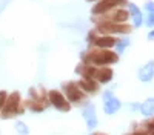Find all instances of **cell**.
<instances>
[{
  "mask_svg": "<svg viewBox=\"0 0 154 135\" xmlns=\"http://www.w3.org/2000/svg\"><path fill=\"white\" fill-rule=\"evenodd\" d=\"M93 135H105V134H93Z\"/></svg>",
  "mask_w": 154,
  "mask_h": 135,
  "instance_id": "28",
  "label": "cell"
},
{
  "mask_svg": "<svg viewBox=\"0 0 154 135\" xmlns=\"http://www.w3.org/2000/svg\"><path fill=\"white\" fill-rule=\"evenodd\" d=\"M148 135H154V129H152L151 132H148Z\"/></svg>",
  "mask_w": 154,
  "mask_h": 135,
  "instance_id": "26",
  "label": "cell"
},
{
  "mask_svg": "<svg viewBox=\"0 0 154 135\" xmlns=\"http://www.w3.org/2000/svg\"><path fill=\"white\" fill-rule=\"evenodd\" d=\"M119 61V54L111 49H100V48H91L89 51L82 54V63L93 65L96 68L109 66Z\"/></svg>",
  "mask_w": 154,
  "mask_h": 135,
  "instance_id": "1",
  "label": "cell"
},
{
  "mask_svg": "<svg viewBox=\"0 0 154 135\" xmlns=\"http://www.w3.org/2000/svg\"><path fill=\"white\" fill-rule=\"evenodd\" d=\"M126 3H128V0H97L91 8V14H93V17L103 16L116 8H122Z\"/></svg>",
  "mask_w": 154,
  "mask_h": 135,
  "instance_id": "5",
  "label": "cell"
},
{
  "mask_svg": "<svg viewBox=\"0 0 154 135\" xmlns=\"http://www.w3.org/2000/svg\"><path fill=\"white\" fill-rule=\"evenodd\" d=\"M48 101L51 106L56 107L57 110H60V112H69L71 110V103L66 100L65 94L62 91H57V89L48 91Z\"/></svg>",
  "mask_w": 154,
  "mask_h": 135,
  "instance_id": "6",
  "label": "cell"
},
{
  "mask_svg": "<svg viewBox=\"0 0 154 135\" xmlns=\"http://www.w3.org/2000/svg\"><path fill=\"white\" fill-rule=\"evenodd\" d=\"M77 83V86L88 95V94H91V95H94V94H97L99 92V83L96 81V80H93V78H80L79 81H75Z\"/></svg>",
  "mask_w": 154,
  "mask_h": 135,
  "instance_id": "11",
  "label": "cell"
},
{
  "mask_svg": "<svg viewBox=\"0 0 154 135\" xmlns=\"http://www.w3.org/2000/svg\"><path fill=\"white\" fill-rule=\"evenodd\" d=\"M128 12H130V19H133V28H140L143 25V14L136 3L128 2Z\"/></svg>",
  "mask_w": 154,
  "mask_h": 135,
  "instance_id": "8",
  "label": "cell"
},
{
  "mask_svg": "<svg viewBox=\"0 0 154 135\" xmlns=\"http://www.w3.org/2000/svg\"><path fill=\"white\" fill-rule=\"evenodd\" d=\"M120 107H122V101H120L116 95L103 101V112H105L106 115H114L116 112H119Z\"/></svg>",
  "mask_w": 154,
  "mask_h": 135,
  "instance_id": "13",
  "label": "cell"
},
{
  "mask_svg": "<svg viewBox=\"0 0 154 135\" xmlns=\"http://www.w3.org/2000/svg\"><path fill=\"white\" fill-rule=\"evenodd\" d=\"M130 45H131V40H130V39H117V40H116V45H114L116 52H117V54H122Z\"/></svg>",
  "mask_w": 154,
  "mask_h": 135,
  "instance_id": "16",
  "label": "cell"
},
{
  "mask_svg": "<svg viewBox=\"0 0 154 135\" xmlns=\"http://www.w3.org/2000/svg\"><path fill=\"white\" fill-rule=\"evenodd\" d=\"M111 97H114V92H112V89H106V91H103V94H102V100H108V98H111Z\"/></svg>",
  "mask_w": 154,
  "mask_h": 135,
  "instance_id": "22",
  "label": "cell"
},
{
  "mask_svg": "<svg viewBox=\"0 0 154 135\" xmlns=\"http://www.w3.org/2000/svg\"><path fill=\"white\" fill-rule=\"evenodd\" d=\"M137 77L140 81L143 83H148L154 78V60L148 61V63H145L143 66L139 68V72H137Z\"/></svg>",
  "mask_w": 154,
  "mask_h": 135,
  "instance_id": "10",
  "label": "cell"
},
{
  "mask_svg": "<svg viewBox=\"0 0 154 135\" xmlns=\"http://www.w3.org/2000/svg\"><path fill=\"white\" fill-rule=\"evenodd\" d=\"M96 37H97L96 29H91V31L88 32V35H86V42H88V45H89V46H93V42H94Z\"/></svg>",
  "mask_w": 154,
  "mask_h": 135,
  "instance_id": "20",
  "label": "cell"
},
{
  "mask_svg": "<svg viewBox=\"0 0 154 135\" xmlns=\"http://www.w3.org/2000/svg\"><path fill=\"white\" fill-rule=\"evenodd\" d=\"M25 106H23V101H22V97L19 92H11L8 94L6 97V101H5V106L0 112V118L2 120H11L17 115H23L25 114Z\"/></svg>",
  "mask_w": 154,
  "mask_h": 135,
  "instance_id": "2",
  "label": "cell"
},
{
  "mask_svg": "<svg viewBox=\"0 0 154 135\" xmlns=\"http://www.w3.org/2000/svg\"><path fill=\"white\" fill-rule=\"evenodd\" d=\"M86 2H89V3H91V2H94V3H96V2H97V0H86Z\"/></svg>",
  "mask_w": 154,
  "mask_h": 135,
  "instance_id": "27",
  "label": "cell"
},
{
  "mask_svg": "<svg viewBox=\"0 0 154 135\" xmlns=\"http://www.w3.org/2000/svg\"><path fill=\"white\" fill-rule=\"evenodd\" d=\"M6 97H8V94H6L5 91H0V112H2V109H3V106H5Z\"/></svg>",
  "mask_w": 154,
  "mask_h": 135,
  "instance_id": "21",
  "label": "cell"
},
{
  "mask_svg": "<svg viewBox=\"0 0 154 135\" xmlns=\"http://www.w3.org/2000/svg\"><path fill=\"white\" fill-rule=\"evenodd\" d=\"M14 128H16V131H17L20 135H28V134H29V128L25 125L23 121H16Z\"/></svg>",
  "mask_w": 154,
  "mask_h": 135,
  "instance_id": "17",
  "label": "cell"
},
{
  "mask_svg": "<svg viewBox=\"0 0 154 135\" xmlns=\"http://www.w3.org/2000/svg\"><path fill=\"white\" fill-rule=\"evenodd\" d=\"M143 9H145L146 12H149V11H154V2H151V0L145 2V5H143Z\"/></svg>",
  "mask_w": 154,
  "mask_h": 135,
  "instance_id": "23",
  "label": "cell"
},
{
  "mask_svg": "<svg viewBox=\"0 0 154 135\" xmlns=\"http://www.w3.org/2000/svg\"><path fill=\"white\" fill-rule=\"evenodd\" d=\"M143 22H145V25L148 28H154V11L146 12V17L143 19Z\"/></svg>",
  "mask_w": 154,
  "mask_h": 135,
  "instance_id": "18",
  "label": "cell"
},
{
  "mask_svg": "<svg viewBox=\"0 0 154 135\" xmlns=\"http://www.w3.org/2000/svg\"><path fill=\"white\" fill-rule=\"evenodd\" d=\"M63 88V94H65L66 100L71 104H80L86 100V94L77 86L75 81H68V83H63L62 84Z\"/></svg>",
  "mask_w": 154,
  "mask_h": 135,
  "instance_id": "4",
  "label": "cell"
},
{
  "mask_svg": "<svg viewBox=\"0 0 154 135\" xmlns=\"http://www.w3.org/2000/svg\"><path fill=\"white\" fill-rule=\"evenodd\" d=\"M116 37L114 35H100L97 34V37L93 42V46L91 48H100V49H112L114 45H116Z\"/></svg>",
  "mask_w": 154,
  "mask_h": 135,
  "instance_id": "9",
  "label": "cell"
},
{
  "mask_svg": "<svg viewBox=\"0 0 154 135\" xmlns=\"http://www.w3.org/2000/svg\"><path fill=\"white\" fill-rule=\"evenodd\" d=\"M139 107H140V103H133L131 104V109H134V110H139Z\"/></svg>",
  "mask_w": 154,
  "mask_h": 135,
  "instance_id": "25",
  "label": "cell"
},
{
  "mask_svg": "<svg viewBox=\"0 0 154 135\" xmlns=\"http://www.w3.org/2000/svg\"><path fill=\"white\" fill-rule=\"evenodd\" d=\"M82 117L86 121V128L88 129H94L99 125V118L96 114V106L91 101H86L85 106L82 107Z\"/></svg>",
  "mask_w": 154,
  "mask_h": 135,
  "instance_id": "7",
  "label": "cell"
},
{
  "mask_svg": "<svg viewBox=\"0 0 154 135\" xmlns=\"http://www.w3.org/2000/svg\"><path fill=\"white\" fill-rule=\"evenodd\" d=\"M112 75L114 72L109 66H102V68H97V72H96V81L99 84H106L112 80Z\"/></svg>",
  "mask_w": 154,
  "mask_h": 135,
  "instance_id": "12",
  "label": "cell"
},
{
  "mask_svg": "<svg viewBox=\"0 0 154 135\" xmlns=\"http://www.w3.org/2000/svg\"><path fill=\"white\" fill-rule=\"evenodd\" d=\"M146 39H148L149 42H152V40H154V29H151V31L148 32V35H146Z\"/></svg>",
  "mask_w": 154,
  "mask_h": 135,
  "instance_id": "24",
  "label": "cell"
},
{
  "mask_svg": "<svg viewBox=\"0 0 154 135\" xmlns=\"http://www.w3.org/2000/svg\"><path fill=\"white\" fill-rule=\"evenodd\" d=\"M139 112L145 117H154V98L145 100L139 107Z\"/></svg>",
  "mask_w": 154,
  "mask_h": 135,
  "instance_id": "15",
  "label": "cell"
},
{
  "mask_svg": "<svg viewBox=\"0 0 154 135\" xmlns=\"http://www.w3.org/2000/svg\"><path fill=\"white\" fill-rule=\"evenodd\" d=\"M23 106H25V109H29L31 112H35V114H40V112H43V110L46 109V106H45L42 101L32 100V98L25 100V101H23Z\"/></svg>",
  "mask_w": 154,
  "mask_h": 135,
  "instance_id": "14",
  "label": "cell"
},
{
  "mask_svg": "<svg viewBox=\"0 0 154 135\" xmlns=\"http://www.w3.org/2000/svg\"><path fill=\"white\" fill-rule=\"evenodd\" d=\"M96 32L100 35H126L130 34L133 26L128 23H114L109 20H99L96 22Z\"/></svg>",
  "mask_w": 154,
  "mask_h": 135,
  "instance_id": "3",
  "label": "cell"
},
{
  "mask_svg": "<svg viewBox=\"0 0 154 135\" xmlns=\"http://www.w3.org/2000/svg\"><path fill=\"white\" fill-rule=\"evenodd\" d=\"M142 129H145L146 132H151L152 129H154V118L152 117H149V120H146L145 123H142V126H140Z\"/></svg>",
  "mask_w": 154,
  "mask_h": 135,
  "instance_id": "19",
  "label": "cell"
}]
</instances>
